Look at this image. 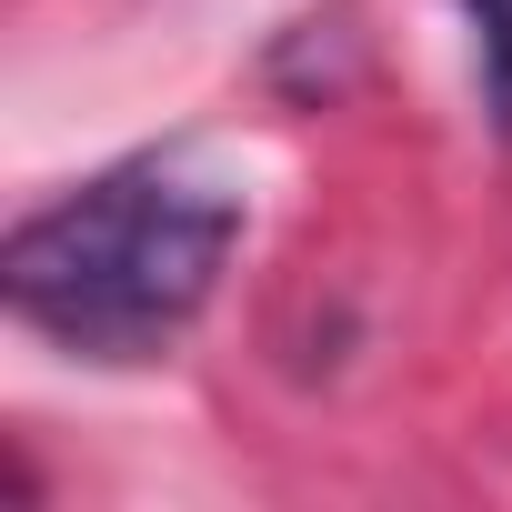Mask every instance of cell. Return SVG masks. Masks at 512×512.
Wrapping results in <instances>:
<instances>
[{"instance_id": "obj_1", "label": "cell", "mask_w": 512, "mask_h": 512, "mask_svg": "<svg viewBox=\"0 0 512 512\" xmlns=\"http://www.w3.org/2000/svg\"><path fill=\"white\" fill-rule=\"evenodd\" d=\"M241 221H251L241 191L201 151H131L11 221L0 302L71 362H101V372L161 362L211 312L241 251Z\"/></svg>"}, {"instance_id": "obj_2", "label": "cell", "mask_w": 512, "mask_h": 512, "mask_svg": "<svg viewBox=\"0 0 512 512\" xmlns=\"http://www.w3.org/2000/svg\"><path fill=\"white\" fill-rule=\"evenodd\" d=\"M462 31H472V81H482V111L492 131L512 141V0H452Z\"/></svg>"}]
</instances>
